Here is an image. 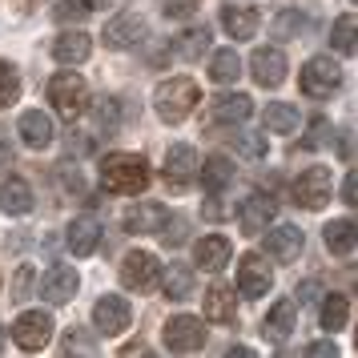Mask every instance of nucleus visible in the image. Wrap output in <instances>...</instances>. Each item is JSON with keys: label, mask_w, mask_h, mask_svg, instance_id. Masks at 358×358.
Wrapping results in <instances>:
<instances>
[{"label": "nucleus", "mask_w": 358, "mask_h": 358, "mask_svg": "<svg viewBox=\"0 0 358 358\" xmlns=\"http://www.w3.org/2000/svg\"><path fill=\"white\" fill-rule=\"evenodd\" d=\"M73 350H97V342H93V338H85L81 330L73 326V330L65 334V355H73Z\"/></svg>", "instance_id": "a19ab883"}, {"label": "nucleus", "mask_w": 358, "mask_h": 358, "mask_svg": "<svg viewBox=\"0 0 358 358\" xmlns=\"http://www.w3.org/2000/svg\"><path fill=\"white\" fill-rule=\"evenodd\" d=\"M322 242L334 258H350V254H355V222H350V217H334V222L322 229Z\"/></svg>", "instance_id": "bb28decb"}, {"label": "nucleus", "mask_w": 358, "mask_h": 358, "mask_svg": "<svg viewBox=\"0 0 358 358\" xmlns=\"http://www.w3.org/2000/svg\"><path fill=\"white\" fill-rule=\"evenodd\" d=\"M69 250L77 254V258H89L93 250H97V242H101V222L93 217V213H81L73 226H69Z\"/></svg>", "instance_id": "aec40b11"}, {"label": "nucleus", "mask_w": 358, "mask_h": 358, "mask_svg": "<svg viewBox=\"0 0 358 358\" xmlns=\"http://www.w3.org/2000/svg\"><path fill=\"white\" fill-rule=\"evenodd\" d=\"M318 318H322V330H342V326L350 322V302H346V294H322Z\"/></svg>", "instance_id": "c85d7f7f"}, {"label": "nucleus", "mask_w": 358, "mask_h": 358, "mask_svg": "<svg viewBox=\"0 0 358 358\" xmlns=\"http://www.w3.org/2000/svg\"><path fill=\"white\" fill-rule=\"evenodd\" d=\"M206 49H210V29H206V24H201V29H185V33L178 36V45H173V52H178L181 61H197Z\"/></svg>", "instance_id": "473e14b6"}, {"label": "nucleus", "mask_w": 358, "mask_h": 358, "mask_svg": "<svg viewBox=\"0 0 358 358\" xmlns=\"http://www.w3.org/2000/svg\"><path fill=\"white\" fill-rule=\"evenodd\" d=\"M338 153L350 162V133H342V141H338Z\"/></svg>", "instance_id": "09e8293b"}, {"label": "nucleus", "mask_w": 358, "mask_h": 358, "mask_svg": "<svg viewBox=\"0 0 358 358\" xmlns=\"http://www.w3.org/2000/svg\"><path fill=\"white\" fill-rule=\"evenodd\" d=\"M318 294H322V286H318V282H302V286H298V294H294V298H298V306H302V302H314Z\"/></svg>", "instance_id": "a18cd8bd"}, {"label": "nucleus", "mask_w": 358, "mask_h": 358, "mask_svg": "<svg viewBox=\"0 0 358 358\" xmlns=\"http://www.w3.org/2000/svg\"><path fill=\"white\" fill-rule=\"evenodd\" d=\"M101 4H113V0H89V8H101Z\"/></svg>", "instance_id": "3c124183"}, {"label": "nucleus", "mask_w": 358, "mask_h": 358, "mask_svg": "<svg viewBox=\"0 0 358 358\" xmlns=\"http://www.w3.org/2000/svg\"><path fill=\"white\" fill-rule=\"evenodd\" d=\"M162 217H165V206H137V210L125 213V229L129 234H157V226H162Z\"/></svg>", "instance_id": "c756f323"}, {"label": "nucleus", "mask_w": 358, "mask_h": 358, "mask_svg": "<svg viewBox=\"0 0 358 358\" xmlns=\"http://www.w3.org/2000/svg\"><path fill=\"white\" fill-rule=\"evenodd\" d=\"M133 318V306L121 298V294H105L97 298V306H93V326H97L101 334H121Z\"/></svg>", "instance_id": "f8f14e48"}, {"label": "nucleus", "mask_w": 358, "mask_h": 358, "mask_svg": "<svg viewBox=\"0 0 358 358\" xmlns=\"http://www.w3.org/2000/svg\"><path fill=\"white\" fill-rule=\"evenodd\" d=\"M89 52H93V41H89V33H81V29L61 33L52 41V57H57L61 65H81V61H89Z\"/></svg>", "instance_id": "4be33fe9"}, {"label": "nucleus", "mask_w": 358, "mask_h": 358, "mask_svg": "<svg viewBox=\"0 0 358 358\" xmlns=\"http://www.w3.org/2000/svg\"><path fill=\"white\" fill-rule=\"evenodd\" d=\"M197 178H201V185H206L210 194H222L229 181H234V165H229V157L213 153L206 165H197Z\"/></svg>", "instance_id": "cd10ccee"}, {"label": "nucleus", "mask_w": 358, "mask_h": 358, "mask_svg": "<svg viewBox=\"0 0 358 358\" xmlns=\"http://www.w3.org/2000/svg\"><path fill=\"white\" fill-rule=\"evenodd\" d=\"M355 197H358V189H355V173H346V181H342V201H346V206H355Z\"/></svg>", "instance_id": "49530a36"}, {"label": "nucleus", "mask_w": 358, "mask_h": 358, "mask_svg": "<svg viewBox=\"0 0 358 358\" xmlns=\"http://www.w3.org/2000/svg\"><path fill=\"white\" fill-rule=\"evenodd\" d=\"M250 73L262 89H278L286 81V57L282 49H254L250 52Z\"/></svg>", "instance_id": "ddd939ff"}, {"label": "nucleus", "mask_w": 358, "mask_h": 358, "mask_svg": "<svg viewBox=\"0 0 358 358\" xmlns=\"http://www.w3.org/2000/svg\"><path fill=\"white\" fill-rule=\"evenodd\" d=\"M121 355H149V346H145L141 338H137V342H125V346H121Z\"/></svg>", "instance_id": "de8ad7c7"}, {"label": "nucleus", "mask_w": 358, "mask_h": 358, "mask_svg": "<svg viewBox=\"0 0 358 358\" xmlns=\"http://www.w3.org/2000/svg\"><path fill=\"white\" fill-rule=\"evenodd\" d=\"M49 105L65 121H77L89 109V85H85L81 73H57L49 81Z\"/></svg>", "instance_id": "7ed1b4c3"}, {"label": "nucleus", "mask_w": 358, "mask_h": 358, "mask_svg": "<svg viewBox=\"0 0 358 358\" xmlns=\"http://www.w3.org/2000/svg\"><path fill=\"white\" fill-rule=\"evenodd\" d=\"M157 274H162V266H157V258H153L149 250H133V254H125V262H121V282L137 294L153 290V286H157Z\"/></svg>", "instance_id": "6e6552de"}, {"label": "nucleus", "mask_w": 358, "mask_h": 358, "mask_svg": "<svg viewBox=\"0 0 358 358\" xmlns=\"http://www.w3.org/2000/svg\"><path fill=\"white\" fill-rule=\"evenodd\" d=\"M101 181L113 194H141L149 185V162L141 153H109L101 157Z\"/></svg>", "instance_id": "f257e3e1"}, {"label": "nucleus", "mask_w": 358, "mask_h": 358, "mask_svg": "<svg viewBox=\"0 0 358 358\" xmlns=\"http://www.w3.org/2000/svg\"><path fill=\"white\" fill-rule=\"evenodd\" d=\"M294 330H298V302L294 298H278L270 306V314H266V334L282 342V338H290Z\"/></svg>", "instance_id": "b1692460"}, {"label": "nucleus", "mask_w": 358, "mask_h": 358, "mask_svg": "<svg viewBox=\"0 0 358 358\" xmlns=\"http://www.w3.org/2000/svg\"><path fill=\"white\" fill-rule=\"evenodd\" d=\"M310 29V20H306V13H298V8H282L274 17V24H270V36L274 41H294L298 33H306Z\"/></svg>", "instance_id": "2f4dec72"}, {"label": "nucleus", "mask_w": 358, "mask_h": 358, "mask_svg": "<svg viewBox=\"0 0 358 358\" xmlns=\"http://www.w3.org/2000/svg\"><path fill=\"white\" fill-rule=\"evenodd\" d=\"M141 36H145V20L137 17V13H117L105 24V45L109 49H133Z\"/></svg>", "instance_id": "2eb2a0df"}, {"label": "nucleus", "mask_w": 358, "mask_h": 358, "mask_svg": "<svg viewBox=\"0 0 358 358\" xmlns=\"http://www.w3.org/2000/svg\"><path fill=\"white\" fill-rule=\"evenodd\" d=\"M52 338V314L49 310H24L13 326V342H17L20 350H45Z\"/></svg>", "instance_id": "423d86ee"}, {"label": "nucleus", "mask_w": 358, "mask_h": 358, "mask_svg": "<svg viewBox=\"0 0 358 358\" xmlns=\"http://www.w3.org/2000/svg\"><path fill=\"white\" fill-rule=\"evenodd\" d=\"M77 286H81V278H77L73 266H52L49 274L41 278V298H49L52 306H65V302H73Z\"/></svg>", "instance_id": "4468645a"}, {"label": "nucleus", "mask_w": 358, "mask_h": 358, "mask_svg": "<svg viewBox=\"0 0 358 358\" xmlns=\"http://www.w3.org/2000/svg\"><path fill=\"white\" fill-rule=\"evenodd\" d=\"M270 222H274V197L250 194L242 206H238V229H242L245 238H258V234H266V229H270Z\"/></svg>", "instance_id": "9b49d317"}, {"label": "nucleus", "mask_w": 358, "mask_h": 358, "mask_svg": "<svg viewBox=\"0 0 358 358\" xmlns=\"http://www.w3.org/2000/svg\"><path fill=\"white\" fill-rule=\"evenodd\" d=\"M20 141L29 149H49L52 145V117L49 113H41V109H29V113H20Z\"/></svg>", "instance_id": "f3484780"}, {"label": "nucleus", "mask_w": 358, "mask_h": 358, "mask_svg": "<svg viewBox=\"0 0 358 358\" xmlns=\"http://www.w3.org/2000/svg\"><path fill=\"white\" fill-rule=\"evenodd\" d=\"M29 286H33V270H29V266H20V270H17V282H13V294H17L13 302H20V298L29 294Z\"/></svg>", "instance_id": "79ce46f5"}, {"label": "nucleus", "mask_w": 358, "mask_h": 358, "mask_svg": "<svg viewBox=\"0 0 358 358\" xmlns=\"http://www.w3.org/2000/svg\"><path fill=\"white\" fill-rule=\"evenodd\" d=\"M162 338H165V350H173V355H194L206 346V326L201 318L194 314H178V318H169L162 326Z\"/></svg>", "instance_id": "39448f33"}, {"label": "nucleus", "mask_w": 358, "mask_h": 358, "mask_svg": "<svg viewBox=\"0 0 358 358\" xmlns=\"http://www.w3.org/2000/svg\"><path fill=\"white\" fill-rule=\"evenodd\" d=\"M197 101L201 97H197V85L189 81V77H169V81H162L153 89V109H157V117L169 121V125H181L185 117L194 113Z\"/></svg>", "instance_id": "f03ea898"}, {"label": "nucleus", "mask_w": 358, "mask_h": 358, "mask_svg": "<svg viewBox=\"0 0 358 358\" xmlns=\"http://www.w3.org/2000/svg\"><path fill=\"white\" fill-rule=\"evenodd\" d=\"M4 342H8V330H4V326H0V350H4Z\"/></svg>", "instance_id": "8fccbe9b"}, {"label": "nucleus", "mask_w": 358, "mask_h": 358, "mask_svg": "<svg viewBox=\"0 0 358 358\" xmlns=\"http://www.w3.org/2000/svg\"><path fill=\"white\" fill-rule=\"evenodd\" d=\"M330 45H334L342 57H350V52H355V17H350V13L334 20V29H330Z\"/></svg>", "instance_id": "c9c22d12"}, {"label": "nucleus", "mask_w": 358, "mask_h": 358, "mask_svg": "<svg viewBox=\"0 0 358 358\" xmlns=\"http://www.w3.org/2000/svg\"><path fill=\"white\" fill-rule=\"evenodd\" d=\"M17 101H20V73L8 61H0V109H8Z\"/></svg>", "instance_id": "f704fd0d"}, {"label": "nucleus", "mask_w": 358, "mask_h": 358, "mask_svg": "<svg viewBox=\"0 0 358 358\" xmlns=\"http://www.w3.org/2000/svg\"><path fill=\"white\" fill-rule=\"evenodd\" d=\"M197 149L194 145H169L165 149V181L173 185V189H185V185H194L197 181Z\"/></svg>", "instance_id": "9d476101"}, {"label": "nucleus", "mask_w": 358, "mask_h": 358, "mask_svg": "<svg viewBox=\"0 0 358 358\" xmlns=\"http://www.w3.org/2000/svg\"><path fill=\"white\" fill-rule=\"evenodd\" d=\"M117 117H121V105L113 97H101L97 109H93V121H97L101 133H117Z\"/></svg>", "instance_id": "4c0bfd02"}, {"label": "nucleus", "mask_w": 358, "mask_h": 358, "mask_svg": "<svg viewBox=\"0 0 358 358\" xmlns=\"http://www.w3.org/2000/svg\"><path fill=\"white\" fill-rule=\"evenodd\" d=\"M254 113V101L245 93H222V97L210 101V121H226V125H238Z\"/></svg>", "instance_id": "5701e85b"}, {"label": "nucleus", "mask_w": 358, "mask_h": 358, "mask_svg": "<svg viewBox=\"0 0 358 358\" xmlns=\"http://www.w3.org/2000/svg\"><path fill=\"white\" fill-rule=\"evenodd\" d=\"M222 29L234 41H250V36L258 33V8H250V4H226L222 8Z\"/></svg>", "instance_id": "412c9836"}, {"label": "nucleus", "mask_w": 358, "mask_h": 358, "mask_svg": "<svg viewBox=\"0 0 358 358\" xmlns=\"http://www.w3.org/2000/svg\"><path fill=\"white\" fill-rule=\"evenodd\" d=\"M298 85H302V93H306L310 101L334 97L338 85H342L338 61H330V57H310L306 65H302V73H298Z\"/></svg>", "instance_id": "20e7f679"}, {"label": "nucleus", "mask_w": 358, "mask_h": 358, "mask_svg": "<svg viewBox=\"0 0 358 358\" xmlns=\"http://www.w3.org/2000/svg\"><path fill=\"white\" fill-rule=\"evenodd\" d=\"M266 129L294 133L298 129V105H266Z\"/></svg>", "instance_id": "72a5a7b5"}, {"label": "nucleus", "mask_w": 358, "mask_h": 358, "mask_svg": "<svg viewBox=\"0 0 358 358\" xmlns=\"http://www.w3.org/2000/svg\"><path fill=\"white\" fill-rule=\"evenodd\" d=\"M201 310H206V318L210 322H234L238 318V302H234V286L226 282H213L206 298H201Z\"/></svg>", "instance_id": "6ab92c4d"}, {"label": "nucleus", "mask_w": 358, "mask_h": 358, "mask_svg": "<svg viewBox=\"0 0 358 358\" xmlns=\"http://www.w3.org/2000/svg\"><path fill=\"white\" fill-rule=\"evenodd\" d=\"M0 210L13 213V217H24V213L33 210V189H29V181L24 178H8L0 185Z\"/></svg>", "instance_id": "a878e982"}, {"label": "nucleus", "mask_w": 358, "mask_h": 358, "mask_svg": "<svg viewBox=\"0 0 358 358\" xmlns=\"http://www.w3.org/2000/svg\"><path fill=\"white\" fill-rule=\"evenodd\" d=\"M194 258H197V266H201V270L217 274L222 266H229V258H234V245H229L226 234H206V238L194 245Z\"/></svg>", "instance_id": "dca6fc26"}, {"label": "nucleus", "mask_w": 358, "mask_h": 358, "mask_svg": "<svg viewBox=\"0 0 358 358\" xmlns=\"http://www.w3.org/2000/svg\"><path fill=\"white\" fill-rule=\"evenodd\" d=\"M326 141H330V121H326V117H314L306 137H302V149H322Z\"/></svg>", "instance_id": "58836bf2"}, {"label": "nucleus", "mask_w": 358, "mask_h": 358, "mask_svg": "<svg viewBox=\"0 0 358 358\" xmlns=\"http://www.w3.org/2000/svg\"><path fill=\"white\" fill-rule=\"evenodd\" d=\"M234 141H238V149H242L245 157H262L266 153V141H262L258 133H238Z\"/></svg>", "instance_id": "ea45409f"}, {"label": "nucleus", "mask_w": 358, "mask_h": 358, "mask_svg": "<svg viewBox=\"0 0 358 358\" xmlns=\"http://www.w3.org/2000/svg\"><path fill=\"white\" fill-rule=\"evenodd\" d=\"M93 8H89V0H61L57 8H52V20H61V24H81Z\"/></svg>", "instance_id": "e433bc0d"}, {"label": "nucleus", "mask_w": 358, "mask_h": 358, "mask_svg": "<svg viewBox=\"0 0 358 358\" xmlns=\"http://www.w3.org/2000/svg\"><path fill=\"white\" fill-rule=\"evenodd\" d=\"M197 0H165V17H189Z\"/></svg>", "instance_id": "37998d69"}, {"label": "nucleus", "mask_w": 358, "mask_h": 358, "mask_svg": "<svg viewBox=\"0 0 358 358\" xmlns=\"http://www.w3.org/2000/svg\"><path fill=\"white\" fill-rule=\"evenodd\" d=\"M310 355H318V358L330 355V358H334V355H338V342H334V338H318V342H310Z\"/></svg>", "instance_id": "c03bdc74"}, {"label": "nucleus", "mask_w": 358, "mask_h": 358, "mask_svg": "<svg viewBox=\"0 0 358 358\" xmlns=\"http://www.w3.org/2000/svg\"><path fill=\"white\" fill-rule=\"evenodd\" d=\"M157 278H162V290H165L169 302H185V298L194 294V270L181 266V262H169Z\"/></svg>", "instance_id": "393cba45"}, {"label": "nucleus", "mask_w": 358, "mask_h": 358, "mask_svg": "<svg viewBox=\"0 0 358 358\" xmlns=\"http://www.w3.org/2000/svg\"><path fill=\"white\" fill-rule=\"evenodd\" d=\"M266 254L274 262H298V254H302V229L298 226H274L266 234Z\"/></svg>", "instance_id": "a211bd4d"}, {"label": "nucleus", "mask_w": 358, "mask_h": 358, "mask_svg": "<svg viewBox=\"0 0 358 358\" xmlns=\"http://www.w3.org/2000/svg\"><path fill=\"white\" fill-rule=\"evenodd\" d=\"M330 194H334V181H330V169H322V165L298 173V181H294V201L302 210H322L330 201Z\"/></svg>", "instance_id": "0eeeda50"}, {"label": "nucleus", "mask_w": 358, "mask_h": 358, "mask_svg": "<svg viewBox=\"0 0 358 358\" xmlns=\"http://www.w3.org/2000/svg\"><path fill=\"white\" fill-rule=\"evenodd\" d=\"M270 286H274V274H270L266 258L262 254H245L238 262V294L242 298H266Z\"/></svg>", "instance_id": "1a4fd4ad"}, {"label": "nucleus", "mask_w": 358, "mask_h": 358, "mask_svg": "<svg viewBox=\"0 0 358 358\" xmlns=\"http://www.w3.org/2000/svg\"><path fill=\"white\" fill-rule=\"evenodd\" d=\"M210 77L217 85H234L238 77H242V57H238L234 49H217L213 61H210Z\"/></svg>", "instance_id": "7c9ffc66"}]
</instances>
